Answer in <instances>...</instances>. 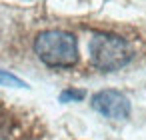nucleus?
<instances>
[{"instance_id":"nucleus-3","label":"nucleus","mask_w":146,"mask_h":140,"mask_svg":"<svg viewBox=\"0 0 146 140\" xmlns=\"http://www.w3.org/2000/svg\"><path fill=\"white\" fill-rule=\"evenodd\" d=\"M92 108L110 120H126L130 116V100L120 90H100L92 96Z\"/></svg>"},{"instance_id":"nucleus-2","label":"nucleus","mask_w":146,"mask_h":140,"mask_svg":"<svg viewBox=\"0 0 146 140\" xmlns=\"http://www.w3.org/2000/svg\"><path fill=\"white\" fill-rule=\"evenodd\" d=\"M88 56L92 66L104 72L120 70L132 60L130 44L114 34H94L88 42Z\"/></svg>"},{"instance_id":"nucleus-5","label":"nucleus","mask_w":146,"mask_h":140,"mask_svg":"<svg viewBox=\"0 0 146 140\" xmlns=\"http://www.w3.org/2000/svg\"><path fill=\"white\" fill-rule=\"evenodd\" d=\"M86 92L84 90H78V88H66L60 92V102H80L84 100Z\"/></svg>"},{"instance_id":"nucleus-4","label":"nucleus","mask_w":146,"mask_h":140,"mask_svg":"<svg viewBox=\"0 0 146 140\" xmlns=\"http://www.w3.org/2000/svg\"><path fill=\"white\" fill-rule=\"evenodd\" d=\"M0 86H12V88H28V84L18 78L16 74L8 72V70H0Z\"/></svg>"},{"instance_id":"nucleus-1","label":"nucleus","mask_w":146,"mask_h":140,"mask_svg":"<svg viewBox=\"0 0 146 140\" xmlns=\"http://www.w3.org/2000/svg\"><path fill=\"white\" fill-rule=\"evenodd\" d=\"M36 56L52 68H70L78 62V40L66 30H44L34 40Z\"/></svg>"}]
</instances>
